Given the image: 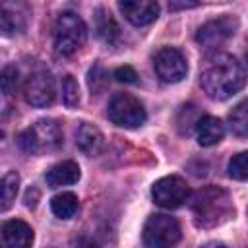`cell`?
<instances>
[{
	"label": "cell",
	"mask_w": 248,
	"mask_h": 248,
	"mask_svg": "<svg viewBox=\"0 0 248 248\" xmlns=\"http://www.w3.org/2000/svg\"><path fill=\"white\" fill-rule=\"evenodd\" d=\"M236 27H238L236 17H232V16H221L217 19H211V21L203 23L198 29V33H196V41L203 48H217L227 39H231L234 35Z\"/></svg>",
	"instance_id": "cell-9"
},
{
	"label": "cell",
	"mask_w": 248,
	"mask_h": 248,
	"mask_svg": "<svg viewBox=\"0 0 248 248\" xmlns=\"http://www.w3.org/2000/svg\"><path fill=\"white\" fill-rule=\"evenodd\" d=\"M2 238L10 248H27L33 242V229L25 221L12 219L2 225Z\"/></svg>",
	"instance_id": "cell-13"
},
{
	"label": "cell",
	"mask_w": 248,
	"mask_h": 248,
	"mask_svg": "<svg viewBox=\"0 0 248 248\" xmlns=\"http://www.w3.org/2000/svg\"><path fill=\"white\" fill-rule=\"evenodd\" d=\"M202 116H200V112H198V108L194 107V105H184V107H180V112H178V130H180V134H184V136H188L196 126H198V120H200Z\"/></svg>",
	"instance_id": "cell-21"
},
{
	"label": "cell",
	"mask_w": 248,
	"mask_h": 248,
	"mask_svg": "<svg viewBox=\"0 0 248 248\" xmlns=\"http://www.w3.org/2000/svg\"><path fill=\"white\" fill-rule=\"evenodd\" d=\"M192 215L198 227L213 229L232 217L234 207L227 190L219 186H203L192 196Z\"/></svg>",
	"instance_id": "cell-2"
},
{
	"label": "cell",
	"mask_w": 248,
	"mask_h": 248,
	"mask_svg": "<svg viewBox=\"0 0 248 248\" xmlns=\"http://www.w3.org/2000/svg\"><path fill=\"white\" fill-rule=\"evenodd\" d=\"M95 27H97V37L105 43V45H114L118 39H120V27L118 23L114 21V17L99 8L97 10V16H95Z\"/></svg>",
	"instance_id": "cell-17"
},
{
	"label": "cell",
	"mask_w": 248,
	"mask_h": 248,
	"mask_svg": "<svg viewBox=\"0 0 248 248\" xmlns=\"http://www.w3.org/2000/svg\"><path fill=\"white\" fill-rule=\"evenodd\" d=\"M107 114H108L110 122L120 128H138L147 118L145 108L140 103V99H136L134 95H128V93H114L108 101Z\"/></svg>",
	"instance_id": "cell-5"
},
{
	"label": "cell",
	"mask_w": 248,
	"mask_h": 248,
	"mask_svg": "<svg viewBox=\"0 0 248 248\" xmlns=\"http://www.w3.org/2000/svg\"><path fill=\"white\" fill-rule=\"evenodd\" d=\"M62 99H64V105L74 108L79 101V89H78V81L72 78V76H66L64 81H62Z\"/></svg>",
	"instance_id": "cell-23"
},
{
	"label": "cell",
	"mask_w": 248,
	"mask_h": 248,
	"mask_svg": "<svg viewBox=\"0 0 248 248\" xmlns=\"http://www.w3.org/2000/svg\"><path fill=\"white\" fill-rule=\"evenodd\" d=\"M200 83L211 99L225 101L244 87L246 72L234 56L217 52L203 60L200 72Z\"/></svg>",
	"instance_id": "cell-1"
},
{
	"label": "cell",
	"mask_w": 248,
	"mask_h": 248,
	"mask_svg": "<svg viewBox=\"0 0 248 248\" xmlns=\"http://www.w3.org/2000/svg\"><path fill=\"white\" fill-rule=\"evenodd\" d=\"M180 240V225L174 217L165 213L149 215L143 225V244L151 248L170 246Z\"/></svg>",
	"instance_id": "cell-6"
},
{
	"label": "cell",
	"mask_w": 248,
	"mask_h": 248,
	"mask_svg": "<svg viewBox=\"0 0 248 248\" xmlns=\"http://www.w3.org/2000/svg\"><path fill=\"white\" fill-rule=\"evenodd\" d=\"M78 207H79L78 196L72 194V192H62V194L54 196L52 202H50L52 213H54L56 217H60V219H70V217H74L76 211H78Z\"/></svg>",
	"instance_id": "cell-18"
},
{
	"label": "cell",
	"mask_w": 248,
	"mask_h": 248,
	"mask_svg": "<svg viewBox=\"0 0 248 248\" xmlns=\"http://www.w3.org/2000/svg\"><path fill=\"white\" fill-rule=\"evenodd\" d=\"M0 81H2V93H4L6 97H10V95L16 91V87H17V70H16L14 66H6V68L2 70Z\"/></svg>",
	"instance_id": "cell-25"
},
{
	"label": "cell",
	"mask_w": 248,
	"mask_h": 248,
	"mask_svg": "<svg viewBox=\"0 0 248 248\" xmlns=\"http://www.w3.org/2000/svg\"><path fill=\"white\" fill-rule=\"evenodd\" d=\"M87 37V27L83 19L74 12H64L54 23V46L62 56L74 54Z\"/></svg>",
	"instance_id": "cell-4"
},
{
	"label": "cell",
	"mask_w": 248,
	"mask_h": 248,
	"mask_svg": "<svg viewBox=\"0 0 248 248\" xmlns=\"http://www.w3.org/2000/svg\"><path fill=\"white\" fill-rule=\"evenodd\" d=\"M114 79L120 81V83H136L138 81V74H136L134 68L122 66V68H116L114 70Z\"/></svg>",
	"instance_id": "cell-26"
},
{
	"label": "cell",
	"mask_w": 248,
	"mask_h": 248,
	"mask_svg": "<svg viewBox=\"0 0 248 248\" xmlns=\"http://www.w3.org/2000/svg\"><path fill=\"white\" fill-rule=\"evenodd\" d=\"M118 8L124 17L134 25L153 23L159 16L157 0H118Z\"/></svg>",
	"instance_id": "cell-12"
},
{
	"label": "cell",
	"mask_w": 248,
	"mask_h": 248,
	"mask_svg": "<svg viewBox=\"0 0 248 248\" xmlns=\"http://www.w3.org/2000/svg\"><path fill=\"white\" fill-rule=\"evenodd\" d=\"M29 21V8L23 0H2V33L6 37L21 33Z\"/></svg>",
	"instance_id": "cell-11"
},
{
	"label": "cell",
	"mask_w": 248,
	"mask_h": 248,
	"mask_svg": "<svg viewBox=\"0 0 248 248\" xmlns=\"http://www.w3.org/2000/svg\"><path fill=\"white\" fill-rule=\"evenodd\" d=\"M244 58H246V66H248V50H246V54H244Z\"/></svg>",
	"instance_id": "cell-28"
},
{
	"label": "cell",
	"mask_w": 248,
	"mask_h": 248,
	"mask_svg": "<svg viewBox=\"0 0 248 248\" xmlns=\"http://www.w3.org/2000/svg\"><path fill=\"white\" fill-rule=\"evenodd\" d=\"M45 180L48 188H60V186H70L79 180V167L74 161H62L50 167L45 174Z\"/></svg>",
	"instance_id": "cell-14"
},
{
	"label": "cell",
	"mask_w": 248,
	"mask_h": 248,
	"mask_svg": "<svg viewBox=\"0 0 248 248\" xmlns=\"http://www.w3.org/2000/svg\"><path fill=\"white\" fill-rule=\"evenodd\" d=\"M17 145L27 155H39L45 151H54L62 145V130L58 122L43 118L33 126L23 130L17 138Z\"/></svg>",
	"instance_id": "cell-3"
},
{
	"label": "cell",
	"mask_w": 248,
	"mask_h": 248,
	"mask_svg": "<svg viewBox=\"0 0 248 248\" xmlns=\"http://www.w3.org/2000/svg\"><path fill=\"white\" fill-rule=\"evenodd\" d=\"M229 128L238 138H248V99L238 103L229 112Z\"/></svg>",
	"instance_id": "cell-19"
},
{
	"label": "cell",
	"mask_w": 248,
	"mask_h": 248,
	"mask_svg": "<svg viewBox=\"0 0 248 248\" xmlns=\"http://www.w3.org/2000/svg\"><path fill=\"white\" fill-rule=\"evenodd\" d=\"M196 134H198V143L203 147H209V145H215L223 140L225 126L215 116H202L198 120V126H196Z\"/></svg>",
	"instance_id": "cell-16"
},
{
	"label": "cell",
	"mask_w": 248,
	"mask_h": 248,
	"mask_svg": "<svg viewBox=\"0 0 248 248\" xmlns=\"http://www.w3.org/2000/svg\"><path fill=\"white\" fill-rule=\"evenodd\" d=\"M108 76H107V72L103 70V66L101 64H95L91 70H89V74H87V83H89V89L93 91V93H99V91H103L105 87H107V79Z\"/></svg>",
	"instance_id": "cell-24"
},
{
	"label": "cell",
	"mask_w": 248,
	"mask_h": 248,
	"mask_svg": "<svg viewBox=\"0 0 248 248\" xmlns=\"http://www.w3.org/2000/svg\"><path fill=\"white\" fill-rule=\"evenodd\" d=\"M229 176L234 180H248V151L232 155L229 161Z\"/></svg>",
	"instance_id": "cell-22"
},
{
	"label": "cell",
	"mask_w": 248,
	"mask_h": 248,
	"mask_svg": "<svg viewBox=\"0 0 248 248\" xmlns=\"http://www.w3.org/2000/svg\"><path fill=\"white\" fill-rule=\"evenodd\" d=\"M151 196H153L157 205H161L165 209H176L188 200L190 190H188V184H186L184 178H180L176 174H170V176L159 178L153 184Z\"/></svg>",
	"instance_id": "cell-7"
},
{
	"label": "cell",
	"mask_w": 248,
	"mask_h": 248,
	"mask_svg": "<svg viewBox=\"0 0 248 248\" xmlns=\"http://www.w3.org/2000/svg\"><path fill=\"white\" fill-rule=\"evenodd\" d=\"M23 97L29 105L33 107H46L54 101V79L46 70H37L29 74L25 87H23Z\"/></svg>",
	"instance_id": "cell-10"
},
{
	"label": "cell",
	"mask_w": 248,
	"mask_h": 248,
	"mask_svg": "<svg viewBox=\"0 0 248 248\" xmlns=\"http://www.w3.org/2000/svg\"><path fill=\"white\" fill-rule=\"evenodd\" d=\"M200 2L198 0H169L170 10H186V8H196Z\"/></svg>",
	"instance_id": "cell-27"
},
{
	"label": "cell",
	"mask_w": 248,
	"mask_h": 248,
	"mask_svg": "<svg viewBox=\"0 0 248 248\" xmlns=\"http://www.w3.org/2000/svg\"><path fill=\"white\" fill-rule=\"evenodd\" d=\"M17 188H19L17 172H6L2 178V186H0V209L2 211L10 209V205L14 203L17 196Z\"/></svg>",
	"instance_id": "cell-20"
},
{
	"label": "cell",
	"mask_w": 248,
	"mask_h": 248,
	"mask_svg": "<svg viewBox=\"0 0 248 248\" xmlns=\"http://www.w3.org/2000/svg\"><path fill=\"white\" fill-rule=\"evenodd\" d=\"M153 66H155L157 76L165 83H176V81L184 79L186 72H188V64H186L184 54L174 46L159 48L155 58H153Z\"/></svg>",
	"instance_id": "cell-8"
},
{
	"label": "cell",
	"mask_w": 248,
	"mask_h": 248,
	"mask_svg": "<svg viewBox=\"0 0 248 248\" xmlns=\"http://www.w3.org/2000/svg\"><path fill=\"white\" fill-rule=\"evenodd\" d=\"M103 134L89 122H81L76 130V145L85 155H97L103 149Z\"/></svg>",
	"instance_id": "cell-15"
}]
</instances>
